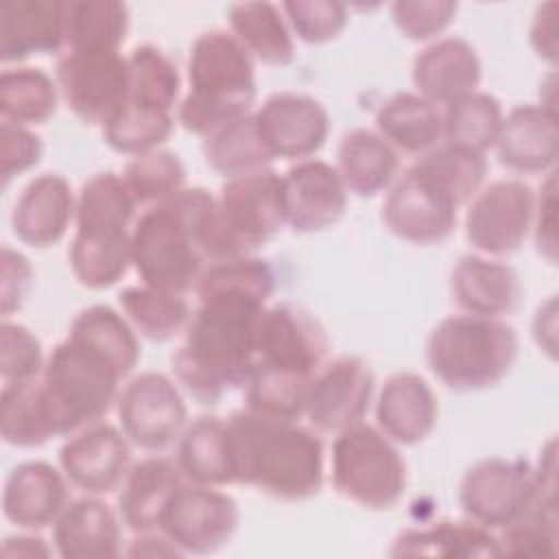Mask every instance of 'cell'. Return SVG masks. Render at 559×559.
<instances>
[{
  "label": "cell",
  "instance_id": "cell-58",
  "mask_svg": "<svg viewBox=\"0 0 559 559\" xmlns=\"http://www.w3.org/2000/svg\"><path fill=\"white\" fill-rule=\"evenodd\" d=\"M0 552L4 557H50L55 552V548L48 546L37 535V531H20V533L2 539Z\"/></svg>",
  "mask_w": 559,
  "mask_h": 559
},
{
  "label": "cell",
  "instance_id": "cell-36",
  "mask_svg": "<svg viewBox=\"0 0 559 559\" xmlns=\"http://www.w3.org/2000/svg\"><path fill=\"white\" fill-rule=\"evenodd\" d=\"M229 33L255 63L288 66L295 61V35L275 2H236L227 11Z\"/></svg>",
  "mask_w": 559,
  "mask_h": 559
},
{
  "label": "cell",
  "instance_id": "cell-32",
  "mask_svg": "<svg viewBox=\"0 0 559 559\" xmlns=\"http://www.w3.org/2000/svg\"><path fill=\"white\" fill-rule=\"evenodd\" d=\"M376 131L397 151L421 157L443 142V114L417 92H395L376 111Z\"/></svg>",
  "mask_w": 559,
  "mask_h": 559
},
{
  "label": "cell",
  "instance_id": "cell-6",
  "mask_svg": "<svg viewBox=\"0 0 559 559\" xmlns=\"http://www.w3.org/2000/svg\"><path fill=\"white\" fill-rule=\"evenodd\" d=\"M122 376L90 349L63 338L52 347L39 376L57 437L103 421L116 408Z\"/></svg>",
  "mask_w": 559,
  "mask_h": 559
},
{
  "label": "cell",
  "instance_id": "cell-4",
  "mask_svg": "<svg viewBox=\"0 0 559 559\" xmlns=\"http://www.w3.org/2000/svg\"><path fill=\"white\" fill-rule=\"evenodd\" d=\"M186 81L177 122L199 138L253 111L255 61L229 31L212 28L192 41Z\"/></svg>",
  "mask_w": 559,
  "mask_h": 559
},
{
  "label": "cell",
  "instance_id": "cell-51",
  "mask_svg": "<svg viewBox=\"0 0 559 559\" xmlns=\"http://www.w3.org/2000/svg\"><path fill=\"white\" fill-rule=\"evenodd\" d=\"M459 11L452 0H397L391 4V20L402 37L430 44L450 28Z\"/></svg>",
  "mask_w": 559,
  "mask_h": 559
},
{
  "label": "cell",
  "instance_id": "cell-54",
  "mask_svg": "<svg viewBox=\"0 0 559 559\" xmlns=\"http://www.w3.org/2000/svg\"><path fill=\"white\" fill-rule=\"evenodd\" d=\"M0 262H2L0 310H2V317L9 319L28 299L33 282H35V271H33L31 260L22 251H17L9 245H2Z\"/></svg>",
  "mask_w": 559,
  "mask_h": 559
},
{
  "label": "cell",
  "instance_id": "cell-16",
  "mask_svg": "<svg viewBox=\"0 0 559 559\" xmlns=\"http://www.w3.org/2000/svg\"><path fill=\"white\" fill-rule=\"evenodd\" d=\"M456 207L428 179L408 168L384 192L382 223L400 240L430 247L445 242L459 223Z\"/></svg>",
  "mask_w": 559,
  "mask_h": 559
},
{
  "label": "cell",
  "instance_id": "cell-1",
  "mask_svg": "<svg viewBox=\"0 0 559 559\" xmlns=\"http://www.w3.org/2000/svg\"><path fill=\"white\" fill-rule=\"evenodd\" d=\"M240 253L223 223L216 194L201 186H186L144 207L131 229V269L140 282L179 295L194 290L210 262Z\"/></svg>",
  "mask_w": 559,
  "mask_h": 559
},
{
  "label": "cell",
  "instance_id": "cell-22",
  "mask_svg": "<svg viewBox=\"0 0 559 559\" xmlns=\"http://www.w3.org/2000/svg\"><path fill=\"white\" fill-rule=\"evenodd\" d=\"M70 483L61 467L24 461L11 467L2 487V513L20 531H44L70 502Z\"/></svg>",
  "mask_w": 559,
  "mask_h": 559
},
{
  "label": "cell",
  "instance_id": "cell-47",
  "mask_svg": "<svg viewBox=\"0 0 559 559\" xmlns=\"http://www.w3.org/2000/svg\"><path fill=\"white\" fill-rule=\"evenodd\" d=\"M312 378L258 367L245 384V408L280 419H304Z\"/></svg>",
  "mask_w": 559,
  "mask_h": 559
},
{
  "label": "cell",
  "instance_id": "cell-30",
  "mask_svg": "<svg viewBox=\"0 0 559 559\" xmlns=\"http://www.w3.org/2000/svg\"><path fill=\"white\" fill-rule=\"evenodd\" d=\"M334 166L349 194L371 199L400 177V153L376 129L358 127L341 138Z\"/></svg>",
  "mask_w": 559,
  "mask_h": 559
},
{
  "label": "cell",
  "instance_id": "cell-17",
  "mask_svg": "<svg viewBox=\"0 0 559 559\" xmlns=\"http://www.w3.org/2000/svg\"><path fill=\"white\" fill-rule=\"evenodd\" d=\"M258 133L273 159L314 157L330 135V114L321 100L301 92H275L253 109Z\"/></svg>",
  "mask_w": 559,
  "mask_h": 559
},
{
  "label": "cell",
  "instance_id": "cell-11",
  "mask_svg": "<svg viewBox=\"0 0 559 559\" xmlns=\"http://www.w3.org/2000/svg\"><path fill=\"white\" fill-rule=\"evenodd\" d=\"M535 493L537 480L531 463L487 456L465 469L459 485V504L465 518L500 533L526 513Z\"/></svg>",
  "mask_w": 559,
  "mask_h": 559
},
{
  "label": "cell",
  "instance_id": "cell-5",
  "mask_svg": "<svg viewBox=\"0 0 559 559\" xmlns=\"http://www.w3.org/2000/svg\"><path fill=\"white\" fill-rule=\"evenodd\" d=\"M520 338L504 319L452 314L426 338V365L450 391L474 393L500 384L515 367Z\"/></svg>",
  "mask_w": 559,
  "mask_h": 559
},
{
  "label": "cell",
  "instance_id": "cell-8",
  "mask_svg": "<svg viewBox=\"0 0 559 559\" xmlns=\"http://www.w3.org/2000/svg\"><path fill=\"white\" fill-rule=\"evenodd\" d=\"M116 415L129 443L148 454L175 445L188 426L183 391L175 378L159 371H142L129 378L120 389Z\"/></svg>",
  "mask_w": 559,
  "mask_h": 559
},
{
  "label": "cell",
  "instance_id": "cell-44",
  "mask_svg": "<svg viewBox=\"0 0 559 559\" xmlns=\"http://www.w3.org/2000/svg\"><path fill=\"white\" fill-rule=\"evenodd\" d=\"M138 207L122 175L111 170L96 173L76 192L74 229H131Z\"/></svg>",
  "mask_w": 559,
  "mask_h": 559
},
{
  "label": "cell",
  "instance_id": "cell-29",
  "mask_svg": "<svg viewBox=\"0 0 559 559\" xmlns=\"http://www.w3.org/2000/svg\"><path fill=\"white\" fill-rule=\"evenodd\" d=\"M393 557H500L498 535L469 518L435 520L408 526L395 535Z\"/></svg>",
  "mask_w": 559,
  "mask_h": 559
},
{
  "label": "cell",
  "instance_id": "cell-43",
  "mask_svg": "<svg viewBox=\"0 0 559 559\" xmlns=\"http://www.w3.org/2000/svg\"><path fill=\"white\" fill-rule=\"evenodd\" d=\"M205 164L225 179L269 168L275 159L266 151L253 111L203 138Z\"/></svg>",
  "mask_w": 559,
  "mask_h": 559
},
{
  "label": "cell",
  "instance_id": "cell-57",
  "mask_svg": "<svg viewBox=\"0 0 559 559\" xmlns=\"http://www.w3.org/2000/svg\"><path fill=\"white\" fill-rule=\"evenodd\" d=\"M127 557H183L177 546L162 533V531H148V533H133V539H129V546L122 550Z\"/></svg>",
  "mask_w": 559,
  "mask_h": 559
},
{
  "label": "cell",
  "instance_id": "cell-31",
  "mask_svg": "<svg viewBox=\"0 0 559 559\" xmlns=\"http://www.w3.org/2000/svg\"><path fill=\"white\" fill-rule=\"evenodd\" d=\"M175 445V461L186 483L207 487H227L236 483L227 419L216 415L197 417L194 421H188Z\"/></svg>",
  "mask_w": 559,
  "mask_h": 559
},
{
  "label": "cell",
  "instance_id": "cell-55",
  "mask_svg": "<svg viewBox=\"0 0 559 559\" xmlns=\"http://www.w3.org/2000/svg\"><path fill=\"white\" fill-rule=\"evenodd\" d=\"M557 11H559L557 2L537 4L528 26L531 48L542 61L550 66L557 63V50H559L557 48Z\"/></svg>",
  "mask_w": 559,
  "mask_h": 559
},
{
  "label": "cell",
  "instance_id": "cell-9",
  "mask_svg": "<svg viewBox=\"0 0 559 559\" xmlns=\"http://www.w3.org/2000/svg\"><path fill=\"white\" fill-rule=\"evenodd\" d=\"M55 81L66 107L85 124L103 127L129 100V66L120 50H66Z\"/></svg>",
  "mask_w": 559,
  "mask_h": 559
},
{
  "label": "cell",
  "instance_id": "cell-3",
  "mask_svg": "<svg viewBox=\"0 0 559 559\" xmlns=\"http://www.w3.org/2000/svg\"><path fill=\"white\" fill-rule=\"evenodd\" d=\"M266 306L199 304L170 358L179 389L203 406L245 389L258 365V328Z\"/></svg>",
  "mask_w": 559,
  "mask_h": 559
},
{
  "label": "cell",
  "instance_id": "cell-41",
  "mask_svg": "<svg viewBox=\"0 0 559 559\" xmlns=\"http://www.w3.org/2000/svg\"><path fill=\"white\" fill-rule=\"evenodd\" d=\"M437 190H441L456 207H465L485 186L487 159L480 153L441 142L411 166Z\"/></svg>",
  "mask_w": 559,
  "mask_h": 559
},
{
  "label": "cell",
  "instance_id": "cell-18",
  "mask_svg": "<svg viewBox=\"0 0 559 559\" xmlns=\"http://www.w3.org/2000/svg\"><path fill=\"white\" fill-rule=\"evenodd\" d=\"M133 445L120 426L96 421L70 437L59 448V467L68 483L87 496L118 491L133 459Z\"/></svg>",
  "mask_w": 559,
  "mask_h": 559
},
{
  "label": "cell",
  "instance_id": "cell-49",
  "mask_svg": "<svg viewBox=\"0 0 559 559\" xmlns=\"http://www.w3.org/2000/svg\"><path fill=\"white\" fill-rule=\"evenodd\" d=\"M293 35L304 44H328L347 26V7L336 0H286L280 4Z\"/></svg>",
  "mask_w": 559,
  "mask_h": 559
},
{
  "label": "cell",
  "instance_id": "cell-25",
  "mask_svg": "<svg viewBox=\"0 0 559 559\" xmlns=\"http://www.w3.org/2000/svg\"><path fill=\"white\" fill-rule=\"evenodd\" d=\"M450 295L465 314L504 319L520 308L524 290L518 271L502 258L465 253L450 271Z\"/></svg>",
  "mask_w": 559,
  "mask_h": 559
},
{
  "label": "cell",
  "instance_id": "cell-52",
  "mask_svg": "<svg viewBox=\"0 0 559 559\" xmlns=\"http://www.w3.org/2000/svg\"><path fill=\"white\" fill-rule=\"evenodd\" d=\"M44 157V142L31 129L13 122H0V177L7 188L15 177L33 170Z\"/></svg>",
  "mask_w": 559,
  "mask_h": 559
},
{
  "label": "cell",
  "instance_id": "cell-46",
  "mask_svg": "<svg viewBox=\"0 0 559 559\" xmlns=\"http://www.w3.org/2000/svg\"><path fill=\"white\" fill-rule=\"evenodd\" d=\"M175 129V114L127 100L103 127L105 144L122 155L135 157L164 146Z\"/></svg>",
  "mask_w": 559,
  "mask_h": 559
},
{
  "label": "cell",
  "instance_id": "cell-33",
  "mask_svg": "<svg viewBox=\"0 0 559 559\" xmlns=\"http://www.w3.org/2000/svg\"><path fill=\"white\" fill-rule=\"evenodd\" d=\"M275 284L273 266L253 253H245L207 264L192 293L199 304H240L262 308L269 306Z\"/></svg>",
  "mask_w": 559,
  "mask_h": 559
},
{
  "label": "cell",
  "instance_id": "cell-2",
  "mask_svg": "<svg viewBox=\"0 0 559 559\" xmlns=\"http://www.w3.org/2000/svg\"><path fill=\"white\" fill-rule=\"evenodd\" d=\"M227 426L236 483L286 502L308 500L321 491L325 448L312 426L249 408L231 413Z\"/></svg>",
  "mask_w": 559,
  "mask_h": 559
},
{
  "label": "cell",
  "instance_id": "cell-45",
  "mask_svg": "<svg viewBox=\"0 0 559 559\" xmlns=\"http://www.w3.org/2000/svg\"><path fill=\"white\" fill-rule=\"evenodd\" d=\"M129 100L164 111L181 103V72L177 63L153 44H138L127 52Z\"/></svg>",
  "mask_w": 559,
  "mask_h": 559
},
{
  "label": "cell",
  "instance_id": "cell-14",
  "mask_svg": "<svg viewBox=\"0 0 559 559\" xmlns=\"http://www.w3.org/2000/svg\"><path fill=\"white\" fill-rule=\"evenodd\" d=\"M323 325L295 304H269L258 328V367L314 376L328 360Z\"/></svg>",
  "mask_w": 559,
  "mask_h": 559
},
{
  "label": "cell",
  "instance_id": "cell-26",
  "mask_svg": "<svg viewBox=\"0 0 559 559\" xmlns=\"http://www.w3.org/2000/svg\"><path fill=\"white\" fill-rule=\"evenodd\" d=\"M50 528L55 555L63 559H114L124 550V524L103 496L83 493L70 500Z\"/></svg>",
  "mask_w": 559,
  "mask_h": 559
},
{
  "label": "cell",
  "instance_id": "cell-20",
  "mask_svg": "<svg viewBox=\"0 0 559 559\" xmlns=\"http://www.w3.org/2000/svg\"><path fill=\"white\" fill-rule=\"evenodd\" d=\"M493 151L513 175L546 177L555 173L559 157L557 111L539 103L515 105L504 114Z\"/></svg>",
  "mask_w": 559,
  "mask_h": 559
},
{
  "label": "cell",
  "instance_id": "cell-24",
  "mask_svg": "<svg viewBox=\"0 0 559 559\" xmlns=\"http://www.w3.org/2000/svg\"><path fill=\"white\" fill-rule=\"evenodd\" d=\"M480 79L483 63L476 48L454 35L426 44L411 66L415 92L441 109L476 92Z\"/></svg>",
  "mask_w": 559,
  "mask_h": 559
},
{
  "label": "cell",
  "instance_id": "cell-50",
  "mask_svg": "<svg viewBox=\"0 0 559 559\" xmlns=\"http://www.w3.org/2000/svg\"><path fill=\"white\" fill-rule=\"evenodd\" d=\"M41 341L22 323H0V378L2 384L37 380L46 367Z\"/></svg>",
  "mask_w": 559,
  "mask_h": 559
},
{
  "label": "cell",
  "instance_id": "cell-13",
  "mask_svg": "<svg viewBox=\"0 0 559 559\" xmlns=\"http://www.w3.org/2000/svg\"><path fill=\"white\" fill-rule=\"evenodd\" d=\"M216 201L223 223L242 253H253L286 227L282 175L271 166L225 179Z\"/></svg>",
  "mask_w": 559,
  "mask_h": 559
},
{
  "label": "cell",
  "instance_id": "cell-42",
  "mask_svg": "<svg viewBox=\"0 0 559 559\" xmlns=\"http://www.w3.org/2000/svg\"><path fill=\"white\" fill-rule=\"evenodd\" d=\"M443 142L487 155L493 151L502 129V103L483 90H476L441 109Z\"/></svg>",
  "mask_w": 559,
  "mask_h": 559
},
{
  "label": "cell",
  "instance_id": "cell-40",
  "mask_svg": "<svg viewBox=\"0 0 559 559\" xmlns=\"http://www.w3.org/2000/svg\"><path fill=\"white\" fill-rule=\"evenodd\" d=\"M129 26L124 2L66 0V50H120Z\"/></svg>",
  "mask_w": 559,
  "mask_h": 559
},
{
  "label": "cell",
  "instance_id": "cell-37",
  "mask_svg": "<svg viewBox=\"0 0 559 559\" xmlns=\"http://www.w3.org/2000/svg\"><path fill=\"white\" fill-rule=\"evenodd\" d=\"M186 297L140 282L118 293V308L140 338L166 343L183 334L190 323L192 308Z\"/></svg>",
  "mask_w": 559,
  "mask_h": 559
},
{
  "label": "cell",
  "instance_id": "cell-27",
  "mask_svg": "<svg viewBox=\"0 0 559 559\" xmlns=\"http://www.w3.org/2000/svg\"><path fill=\"white\" fill-rule=\"evenodd\" d=\"M376 426L397 445H417L428 439L439 419L432 386L413 371L389 376L373 397Z\"/></svg>",
  "mask_w": 559,
  "mask_h": 559
},
{
  "label": "cell",
  "instance_id": "cell-7",
  "mask_svg": "<svg viewBox=\"0 0 559 559\" xmlns=\"http://www.w3.org/2000/svg\"><path fill=\"white\" fill-rule=\"evenodd\" d=\"M330 478L345 500L369 511H389L404 498L408 469L400 445L378 426L360 421L334 435Z\"/></svg>",
  "mask_w": 559,
  "mask_h": 559
},
{
  "label": "cell",
  "instance_id": "cell-38",
  "mask_svg": "<svg viewBox=\"0 0 559 559\" xmlns=\"http://www.w3.org/2000/svg\"><path fill=\"white\" fill-rule=\"evenodd\" d=\"M59 85L41 68L4 66L0 74V118L22 127L48 122L59 105Z\"/></svg>",
  "mask_w": 559,
  "mask_h": 559
},
{
  "label": "cell",
  "instance_id": "cell-19",
  "mask_svg": "<svg viewBox=\"0 0 559 559\" xmlns=\"http://www.w3.org/2000/svg\"><path fill=\"white\" fill-rule=\"evenodd\" d=\"M286 227L297 234H319L334 227L345 210L349 192L334 164L310 157L293 162L282 175Z\"/></svg>",
  "mask_w": 559,
  "mask_h": 559
},
{
  "label": "cell",
  "instance_id": "cell-56",
  "mask_svg": "<svg viewBox=\"0 0 559 559\" xmlns=\"http://www.w3.org/2000/svg\"><path fill=\"white\" fill-rule=\"evenodd\" d=\"M533 341L550 360L557 358V297L550 295L546 304H542L531 323Z\"/></svg>",
  "mask_w": 559,
  "mask_h": 559
},
{
  "label": "cell",
  "instance_id": "cell-15",
  "mask_svg": "<svg viewBox=\"0 0 559 559\" xmlns=\"http://www.w3.org/2000/svg\"><path fill=\"white\" fill-rule=\"evenodd\" d=\"M376 397V376L358 356L328 360L312 378L306 419L317 432L336 435L365 421Z\"/></svg>",
  "mask_w": 559,
  "mask_h": 559
},
{
  "label": "cell",
  "instance_id": "cell-12",
  "mask_svg": "<svg viewBox=\"0 0 559 559\" xmlns=\"http://www.w3.org/2000/svg\"><path fill=\"white\" fill-rule=\"evenodd\" d=\"M240 524V509L223 487L183 483L168 500L159 531L186 555H214L225 548Z\"/></svg>",
  "mask_w": 559,
  "mask_h": 559
},
{
  "label": "cell",
  "instance_id": "cell-53",
  "mask_svg": "<svg viewBox=\"0 0 559 559\" xmlns=\"http://www.w3.org/2000/svg\"><path fill=\"white\" fill-rule=\"evenodd\" d=\"M531 238L537 253L548 264H557V170L542 177V186L535 192Z\"/></svg>",
  "mask_w": 559,
  "mask_h": 559
},
{
  "label": "cell",
  "instance_id": "cell-28",
  "mask_svg": "<svg viewBox=\"0 0 559 559\" xmlns=\"http://www.w3.org/2000/svg\"><path fill=\"white\" fill-rule=\"evenodd\" d=\"M186 483L175 459L148 454L131 463L122 485L118 487V515L127 531H159L162 513L173 493Z\"/></svg>",
  "mask_w": 559,
  "mask_h": 559
},
{
  "label": "cell",
  "instance_id": "cell-10",
  "mask_svg": "<svg viewBox=\"0 0 559 559\" xmlns=\"http://www.w3.org/2000/svg\"><path fill=\"white\" fill-rule=\"evenodd\" d=\"M535 190L518 179L504 177L483 186L465 205L463 231L474 253L507 258L531 238Z\"/></svg>",
  "mask_w": 559,
  "mask_h": 559
},
{
  "label": "cell",
  "instance_id": "cell-21",
  "mask_svg": "<svg viewBox=\"0 0 559 559\" xmlns=\"http://www.w3.org/2000/svg\"><path fill=\"white\" fill-rule=\"evenodd\" d=\"M76 216V192L61 173L33 177L11 210V229L28 247L46 249L63 240Z\"/></svg>",
  "mask_w": 559,
  "mask_h": 559
},
{
  "label": "cell",
  "instance_id": "cell-39",
  "mask_svg": "<svg viewBox=\"0 0 559 559\" xmlns=\"http://www.w3.org/2000/svg\"><path fill=\"white\" fill-rule=\"evenodd\" d=\"M0 435L13 448H39L57 437L41 382L2 384L0 391Z\"/></svg>",
  "mask_w": 559,
  "mask_h": 559
},
{
  "label": "cell",
  "instance_id": "cell-48",
  "mask_svg": "<svg viewBox=\"0 0 559 559\" xmlns=\"http://www.w3.org/2000/svg\"><path fill=\"white\" fill-rule=\"evenodd\" d=\"M120 175L142 210L186 188V166L177 153L166 148L131 157Z\"/></svg>",
  "mask_w": 559,
  "mask_h": 559
},
{
  "label": "cell",
  "instance_id": "cell-34",
  "mask_svg": "<svg viewBox=\"0 0 559 559\" xmlns=\"http://www.w3.org/2000/svg\"><path fill=\"white\" fill-rule=\"evenodd\" d=\"M66 338L90 349L105 362H109L124 380L140 362V336L120 312L105 304L83 308L70 323Z\"/></svg>",
  "mask_w": 559,
  "mask_h": 559
},
{
  "label": "cell",
  "instance_id": "cell-35",
  "mask_svg": "<svg viewBox=\"0 0 559 559\" xmlns=\"http://www.w3.org/2000/svg\"><path fill=\"white\" fill-rule=\"evenodd\" d=\"M131 229H74L68 249L74 280L90 290L118 284L131 269Z\"/></svg>",
  "mask_w": 559,
  "mask_h": 559
},
{
  "label": "cell",
  "instance_id": "cell-23",
  "mask_svg": "<svg viewBox=\"0 0 559 559\" xmlns=\"http://www.w3.org/2000/svg\"><path fill=\"white\" fill-rule=\"evenodd\" d=\"M66 50V0L0 2V61L22 66L37 55Z\"/></svg>",
  "mask_w": 559,
  "mask_h": 559
}]
</instances>
